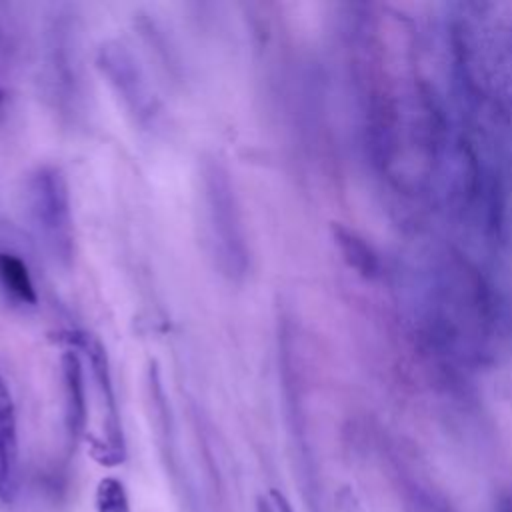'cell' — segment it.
I'll use <instances>...</instances> for the list:
<instances>
[{"label":"cell","mask_w":512,"mask_h":512,"mask_svg":"<svg viewBox=\"0 0 512 512\" xmlns=\"http://www.w3.org/2000/svg\"><path fill=\"white\" fill-rule=\"evenodd\" d=\"M200 174L212 258L222 276L240 282L250 270V248L234 182L218 158L204 160Z\"/></svg>","instance_id":"6da1fadb"},{"label":"cell","mask_w":512,"mask_h":512,"mask_svg":"<svg viewBox=\"0 0 512 512\" xmlns=\"http://www.w3.org/2000/svg\"><path fill=\"white\" fill-rule=\"evenodd\" d=\"M24 212L30 232L42 252L58 266L74 260V218L70 188L64 172L54 164L36 166L24 186Z\"/></svg>","instance_id":"7a4b0ae2"},{"label":"cell","mask_w":512,"mask_h":512,"mask_svg":"<svg viewBox=\"0 0 512 512\" xmlns=\"http://www.w3.org/2000/svg\"><path fill=\"white\" fill-rule=\"evenodd\" d=\"M66 340L70 348L78 350L80 356L86 358L90 366V376L96 388V396H98L100 424H98V432L88 440L90 454L102 466H118L126 458V448H124V436H122V426L118 416V404L114 396L108 354L102 342L90 332L74 330L66 334Z\"/></svg>","instance_id":"3957f363"},{"label":"cell","mask_w":512,"mask_h":512,"mask_svg":"<svg viewBox=\"0 0 512 512\" xmlns=\"http://www.w3.org/2000/svg\"><path fill=\"white\" fill-rule=\"evenodd\" d=\"M96 64L134 120L154 126L162 112L160 102L130 48L122 42H106L96 54Z\"/></svg>","instance_id":"277c9868"},{"label":"cell","mask_w":512,"mask_h":512,"mask_svg":"<svg viewBox=\"0 0 512 512\" xmlns=\"http://www.w3.org/2000/svg\"><path fill=\"white\" fill-rule=\"evenodd\" d=\"M62 384H64V420L72 438L86 436L88 426V400L84 382V364L78 350L68 348L60 358Z\"/></svg>","instance_id":"5b68a950"},{"label":"cell","mask_w":512,"mask_h":512,"mask_svg":"<svg viewBox=\"0 0 512 512\" xmlns=\"http://www.w3.org/2000/svg\"><path fill=\"white\" fill-rule=\"evenodd\" d=\"M18 480V422L12 394L0 376V498L10 502Z\"/></svg>","instance_id":"8992f818"},{"label":"cell","mask_w":512,"mask_h":512,"mask_svg":"<svg viewBox=\"0 0 512 512\" xmlns=\"http://www.w3.org/2000/svg\"><path fill=\"white\" fill-rule=\"evenodd\" d=\"M332 236L342 258L352 270H356L364 278H374L378 274L380 270L378 254L362 236H358L354 230L342 224L332 226Z\"/></svg>","instance_id":"52a82bcc"},{"label":"cell","mask_w":512,"mask_h":512,"mask_svg":"<svg viewBox=\"0 0 512 512\" xmlns=\"http://www.w3.org/2000/svg\"><path fill=\"white\" fill-rule=\"evenodd\" d=\"M0 286L16 304L34 306L38 302L36 286L26 262L12 252H0Z\"/></svg>","instance_id":"ba28073f"},{"label":"cell","mask_w":512,"mask_h":512,"mask_svg":"<svg viewBox=\"0 0 512 512\" xmlns=\"http://www.w3.org/2000/svg\"><path fill=\"white\" fill-rule=\"evenodd\" d=\"M94 502H96V512H130L126 488L114 476H106L98 482Z\"/></svg>","instance_id":"9c48e42d"},{"label":"cell","mask_w":512,"mask_h":512,"mask_svg":"<svg viewBox=\"0 0 512 512\" xmlns=\"http://www.w3.org/2000/svg\"><path fill=\"white\" fill-rule=\"evenodd\" d=\"M334 512H364V508L352 490L342 488L334 498Z\"/></svg>","instance_id":"30bf717a"},{"label":"cell","mask_w":512,"mask_h":512,"mask_svg":"<svg viewBox=\"0 0 512 512\" xmlns=\"http://www.w3.org/2000/svg\"><path fill=\"white\" fill-rule=\"evenodd\" d=\"M260 510H264V512H292L288 500L278 490H272L268 494V502H266V506L260 504Z\"/></svg>","instance_id":"8fae6325"},{"label":"cell","mask_w":512,"mask_h":512,"mask_svg":"<svg viewBox=\"0 0 512 512\" xmlns=\"http://www.w3.org/2000/svg\"><path fill=\"white\" fill-rule=\"evenodd\" d=\"M496 512H512V498H504Z\"/></svg>","instance_id":"7c38bea8"},{"label":"cell","mask_w":512,"mask_h":512,"mask_svg":"<svg viewBox=\"0 0 512 512\" xmlns=\"http://www.w3.org/2000/svg\"><path fill=\"white\" fill-rule=\"evenodd\" d=\"M0 98H2V94H0Z\"/></svg>","instance_id":"4fadbf2b"}]
</instances>
